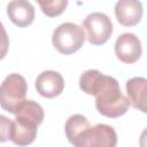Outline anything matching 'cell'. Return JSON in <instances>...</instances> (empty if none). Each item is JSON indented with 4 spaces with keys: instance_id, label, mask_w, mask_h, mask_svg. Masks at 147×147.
<instances>
[{
    "instance_id": "2",
    "label": "cell",
    "mask_w": 147,
    "mask_h": 147,
    "mask_svg": "<svg viewBox=\"0 0 147 147\" xmlns=\"http://www.w3.org/2000/svg\"><path fill=\"white\" fill-rule=\"evenodd\" d=\"M15 115L9 140L18 146H28L37 137V129L44 121V109L33 100H24Z\"/></svg>"
},
{
    "instance_id": "9",
    "label": "cell",
    "mask_w": 147,
    "mask_h": 147,
    "mask_svg": "<svg viewBox=\"0 0 147 147\" xmlns=\"http://www.w3.org/2000/svg\"><path fill=\"white\" fill-rule=\"evenodd\" d=\"M142 3L139 0H118L115 5V15L124 26L137 25L142 17Z\"/></svg>"
},
{
    "instance_id": "8",
    "label": "cell",
    "mask_w": 147,
    "mask_h": 147,
    "mask_svg": "<svg viewBox=\"0 0 147 147\" xmlns=\"http://www.w3.org/2000/svg\"><path fill=\"white\" fill-rule=\"evenodd\" d=\"M37 92L47 99L55 98L60 95L64 88V79L57 71L46 70L38 75L36 78Z\"/></svg>"
},
{
    "instance_id": "13",
    "label": "cell",
    "mask_w": 147,
    "mask_h": 147,
    "mask_svg": "<svg viewBox=\"0 0 147 147\" xmlns=\"http://www.w3.org/2000/svg\"><path fill=\"white\" fill-rule=\"evenodd\" d=\"M41 9V11L48 17H56L61 15L67 6L68 0H36Z\"/></svg>"
},
{
    "instance_id": "11",
    "label": "cell",
    "mask_w": 147,
    "mask_h": 147,
    "mask_svg": "<svg viewBox=\"0 0 147 147\" xmlns=\"http://www.w3.org/2000/svg\"><path fill=\"white\" fill-rule=\"evenodd\" d=\"M127 100L133 108L146 113L147 101V80L144 77H133L125 84Z\"/></svg>"
},
{
    "instance_id": "7",
    "label": "cell",
    "mask_w": 147,
    "mask_h": 147,
    "mask_svg": "<svg viewBox=\"0 0 147 147\" xmlns=\"http://www.w3.org/2000/svg\"><path fill=\"white\" fill-rule=\"evenodd\" d=\"M117 144V136L113 126L96 124L87 130L83 147H114Z\"/></svg>"
},
{
    "instance_id": "4",
    "label": "cell",
    "mask_w": 147,
    "mask_h": 147,
    "mask_svg": "<svg viewBox=\"0 0 147 147\" xmlns=\"http://www.w3.org/2000/svg\"><path fill=\"white\" fill-rule=\"evenodd\" d=\"M85 41V32L79 25L65 22L60 24L53 32L52 42L55 49L64 55L77 52Z\"/></svg>"
},
{
    "instance_id": "12",
    "label": "cell",
    "mask_w": 147,
    "mask_h": 147,
    "mask_svg": "<svg viewBox=\"0 0 147 147\" xmlns=\"http://www.w3.org/2000/svg\"><path fill=\"white\" fill-rule=\"evenodd\" d=\"M90 126H91L90 122L85 116L80 114L71 115L67 119L65 126H64L65 136L69 142L76 147H83V141Z\"/></svg>"
},
{
    "instance_id": "6",
    "label": "cell",
    "mask_w": 147,
    "mask_h": 147,
    "mask_svg": "<svg viewBox=\"0 0 147 147\" xmlns=\"http://www.w3.org/2000/svg\"><path fill=\"white\" fill-rule=\"evenodd\" d=\"M141 41L133 33H122L115 42V53L119 61L131 64L139 60L141 56Z\"/></svg>"
},
{
    "instance_id": "5",
    "label": "cell",
    "mask_w": 147,
    "mask_h": 147,
    "mask_svg": "<svg viewBox=\"0 0 147 147\" xmlns=\"http://www.w3.org/2000/svg\"><path fill=\"white\" fill-rule=\"evenodd\" d=\"M83 28L87 32V39L92 45H103L113 34V23L103 13H92L83 21Z\"/></svg>"
},
{
    "instance_id": "3",
    "label": "cell",
    "mask_w": 147,
    "mask_h": 147,
    "mask_svg": "<svg viewBox=\"0 0 147 147\" xmlns=\"http://www.w3.org/2000/svg\"><path fill=\"white\" fill-rule=\"evenodd\" d=\"M28 83L18 74L8 75L0 85V106L3 110L16 114L20 106L25 100Z\"/></svg>"
},
{
    "instance_id": "1",
    "label": "cell",
    "mask_w": 147,
    "mask_h": 147,
    "mask_svg": "<svg viewBox=\"0 0 147 147\" xmlns=\"http://www.w3.org/2000/svg\"><path fill=\"white\" fill-rule=\"evenodd\" d=\"M79 87L86 94L94 95L98 111L106 117L117 118L129 110L130 102L121 92L118 82L111 76L94 69L86 70L79 78Z\"/></svg>"
},
{
    "instance_id": "10",
    "label": "cell",
    "mask_w": 147,
    "mask_h": 147,
    "mask_svg": "<svg viewBox=\"0 0 147 147\" xmlns=\"http://www.w3.org/2000/svg\"><path fill=\"white\" fill-rule=\"evenodd\" d=\"M7 15L18 28H26L34 20V8L28 0H11L7 5Z\"/></svg>"
},
{
    "instance_id": "14",
    "label": "cell",
    "mask_w": 147,
    "mask_h": 147,
    "mask_svg": "<svg viewBox=\"0 0 147 147\" xmlns=\"http://www.w3.org/2000/svg\"><path fill=\"white\" fill-rule=\"evenodd\" d=\"M11 129V121L3 115H0V142L9 140Z\"/></svg>"
},
{
    "instance_id": "15",
    "label": "cell",
    "mask_w": 147,
    "mask_h": 147,
    "mask_svg": "<svg viewBox=\"0 0 147 147\" xmlns=\"http://www.w3.org/2000/svg\"><path fill=\"white\" fill-rule=\"evenodd\" d=\"M8 47H9V38L3 24L0 22V60H2L6 56L8 52Z\"/></svg>"
}]
</instances>
